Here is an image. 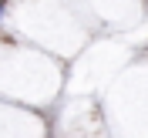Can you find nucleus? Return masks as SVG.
<instances>
[{"instance_id": "obj_1", "label": "nucleus", "mask_w": 148, "mask_h": 138, "mask_svg": "<svg viewBox=\"0 0 148 138\" xmlns=\"http://www.w3.org/2000/svg\"><path fill=\"white\" fill-rule=\"evenodd\" d=\"M3 10H7V0H0V17H3Z\"/></svg>"}]
</instances>
